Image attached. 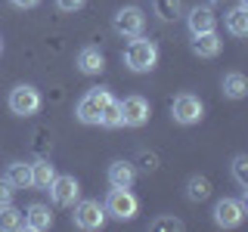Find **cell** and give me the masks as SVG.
<instances>
[{"label": "cell", "instance_id": "cell-2", "mask_svg": "<svg viewBox=\"0 0 248 232\" xmlns=\"http://www.w3.org/2000/svg\"><path fill=\"white\" fill-rule=\"evenodd\" d=\"M112 90L108 87H90L87 93H84L81 99H78L75 105V118L81 124H99V115H103V108L112 102Z\"/></svg>", "mask_w": 248, "mask_h": 232}, {"label": "cell", "instance_id": "cell-24", "mask_svg": "<svg viewBox=\"0 0 248 232\" xmlns=\"http://www.w3.org/2000/svg\"><path fill=\"white\" fill-rule=\"evenodd\" d=\"M230 167H232V180L245 189V186H248V155H236Z\"/></svg>", "mask_w": 248, "mask_h": 232}, {"label": "cell", "instance_id": "cell-5", "mask_svg": "<svg viewBox=\"0 0 248 232\" xmlns=\"http://www.w3.org/2000/svg\"><path fill=\"white\" fill-rule=\"evenodd\" d=\"M75 214H72V223L78 229H84V232H93V229H103V223H106V207L99 204V201H93V198H84V201H75Z\"/></svg>", "mask_w": 248, "mask_h": 232}, {"label": "cell", "instance_id": "cell-22", "mask_svg": "<svg viewBox=\"0 0 248 232\" xmlns=\"http://www.w3.org/2000/svg\"><path fill=\"white\" fill-rule=\"evenodd\" d=\"M208 195H211V180L202 176V174L189 176V183H186V198L189 201H205Z\"/></svg>", "mask_w": 248, "mask_h": 232}, {"label": "cell", "instance_id": "cell-7", "mask_svg": "<svg viewBox=\"0 0 248 232\" xmlns=\"http://www.w3.org/2000/svg\"><path fill=\"white\" fill-rule=\"evenodd\" d=\"M112 28H115V34H121V37H140L146 31V15H143L140 6H121V10L112 15Z\"/></svg>", "mask_w": 248, "mask_h": 232}, {"label": "cell", "instance_id": "cell-23", "mask_svg": "<svg viewBox=\"0 0 248 232\" xmlns=\"http://www.w3.org/2000/svg\"><path fill=\"white\" fill-rule=\"evenodd\" d=\"M99 127H108V130L121 127V105H118V99H112V102L103 108V115H99Z\"/></svg>", "mask_w": 248, "mask_h": 232}, {"label": "cell", "instance_id": "cell-3", "mask_svg": "<svg viewBox=\"0 0 248 232\" xmlns=\"http://www.w3.org/2000/svg\"><path fill=\"white\" fill-rule=\"evenodd\" d=\"M41 105H44L41 90L31 87V84H19V87L10 90V112L19 115V118H31V115H37Z\"/></svg>", "mask_w": 248, "mask_h": 232}, {"label": "cell", "instance_id": "cell-25", "mask_svg": "<svg viewBox=\"0 0 248 232\" xmlns=\"http://www.w3.org/2000/svg\"><path fill=\"white\" fill-rule=\"evenodd\" d=\"M180 229H183V220H177V217H158L152 223V232H180Z\"/></svg>", "mask_w": 248, "mask_h": 232}, {"label": "cell", "instance_id": "cell-13", "mask_svg": "<svg viewBox=\"0 0 248 232\" xmlns=\"http://www.w3.org/2000/svg\"><path fill=\"white\" fill-rule=\"evenodd\" d=\"M186 25H189V34H205V31L217 28V19H214L211 6H192L189 15H186Z\"/></svg>", "mask_w": 248, "mask_h": 232}, {"label": "cell", "instance_id": "cell-1", "mask_svg": "<svg viewBox=\"0 0 248 232\" xmlns=\"http://www.w3.org/2000/svg\"><path fill=\"white\" fill-rule=\"evenodd\" d=\"M121 59H124V65H127L130 72L146 74V72H152V68L158 65V46H155V41H146L143 34L130 37V44H127V50H124Z\"/></svg>", "mask_w": 248, "mask_h": 232}, {"label": "cell", "instance_id": "cell-27", "mask_svg": "<svg viewBox=\"0 0 248 232\" xmlns=\"http://www.w3.org/2000/svg\"><path fill=\"white\" fill-rule=\"evenodd\" d=\"M13 195H16L13 183L6 176H0V204H13Z\"/></svg>", "mask_w": 248, "mask_h": 232}, {"label": "cell", "instance_id": "cell-19", "mask_svg": "<svg viewBox=\"0 0 248 232\" xmlns=\"http://www.w3.org/2000/svg\"><path fill=\"white\" fill-rule=\"evenodd\" d=\"M53 176H56V170H53V164L46 158L31 164V186H34V189H46V186L53 183Z\"/></svg>", "mask_w": 248, "mask_h": 232}, {"label": "cell", "instance_id": "cell-17", "mask_svg": "<svg viewBox=\"0 0 248 232\" xmlns=\"http://www.w3.org/2000/svg\"><path fill=\"white\" fill-rule=\"evenodd\" d=\"M25 229V214L13 204H0V232H19Z\"/></svg>", "mask_w": 248, "mask_h": 232}, {"label": "cell", "instance_id": "cell-11", "mask_svg": "<svg viewBox=\"0 0 248 232\" xmlns=\"http://www.w3.org/2000/svg\"><path fill=\"white\" fill-rule=\"evenodd\" d=\"M220 46H223V41L217 37V31H205V34H192V41H189V50L196 53L199 59H214L217 53H220Z\"/></svg>", "mask_w": 248, "mask_h": 232}, {"label": "cell", "instance_id": "cell-30", "mask_svg": "<svg viewBox=\"0 0 248 232\" xmlns=\"http://www.w3.org/2000/svg\"><path fill=\"white\" fill-rule=\"evenodd\" d=\"M0 53H3V41H0Z\"/></svg>", "mask_w": 248, "mask_h": 232}, {"label": "cell", "instance_id": "cell-28", "mask_svg": "<svg viewBox=\"0 0 248 232\" xmlns=\"http://www.w3.org/2000/svg\"><path fill=\"white\" fill-rule=\"evenodd\" d=\"M84 3H87V0H56V6L62 13H75V10H81Z\"/></svg>", "mask_w": 248, "mask_h": 232}, {"label": "cell", "instance_id": "cell-6", "mask_svg": "<svg viewBox=\"0 0 248 232\" xmlns=\"http://www.w3.org/2000/svg\"><path fill=\"white\" fill-rule=\"evenodd\" d=\"M103 207H106V214L115 217V220H134L137 211H140V201H137V195L130 189H115L112 186V192H108Z\"/></svg>", "mask_w": 248, "mask_h": 232}, {"label": "cell", "instance_id": "cell-21", "mask_svg": "<svg viewBox=\"0 0 248 232\" xmlns=\"http://www.w3.org/2000/svg\"><path fill=\"white\" fill-rule=\"evenodd\" d=\"M152 13L158 15L161 22H174V19H180V13H183V0H152Z\"/></svg>", "mask_w": 248, "mask_h": 232}, {"label": "cell", "instance_id": "cell-8", "mask_svg": "<svg viewBox=\"0 0 248 232\" xmlns=\"http://www.w3.org/2000/svg\"><path fill=\"white\" fill-rule=\"evenodd\" d=\"M46 192H50L53 204H59V207H72L75 201L81 198V183H78L75 176L62 174V176H53V183L46 186Z\"/></svg>", "mask_w": 248, "mask_h": 232}, {"label": "cell", "instance_id": "cell-14", "mask_svg": "<svg viewBox=\"0 0 248 232\" xmlns=\"http://www.w3.org/2000/svg\"><path fill=\"white\" fill-rule=\"evenodd\" d=\"M78 72L81 74H99L106 68V56H103V50L99 46H84L81 53H78Z\"/></svg>", "mask_w": 248, "mask_h": 232}, {"label": "cell", "instance_id": "cell-20", "mask_svg": "<svg viewBox=\"0 0 248 232\" xmlns=\"http://www.w3.org/2000/svg\"><path fill=\"white\" fill-rule=\"evenodd\" d=\"M6 180L13 183V189H28L31 186V164H25V161H13V164L6 167Z\"/></svg>", "mask_w": 248, "mask_h": 232}, {"label": "cell", "instance_id": "cell-10", "mask_svg": "<svg viewBox=\"0 0 248 232\" xmlns=\"http://www.w3.org/2000/svg\"><path fill=\"white\" fill-rule=\"evenodd\" d=\"M245 220V201L239 198H220L214 204V223L220 229H236Z\"/></svg>", "mask_w": 248, "mask_h": 232}, {"label": "cell", "instance_id": "cell-18", "mask_svg": "<svg viewBox=\"0 0 248 232\" xmlns=\"http://www.w3.org/2000/svg\"><path fill=\"white\" fill-rule=\"evenodd\" d=\"M223 25H227V31L232 37H245L248 34V10H245V6L230 10L227 15H223Z\"/></svg>", "mask_w": 248, "mask_h": 232}, {"label": "cell", "instance_id": "cell-12", "mask_svg": "<svg viewBox=\"0 0 248 232\" xmlns=\"http://www.w3.org/2000/svg\"><path fill=\"white\" fill-rule=\"evenodd\" d=\"M106 176H108V186H115V189H130L137 180V167L130 161H112Z\"/></svg>", "mask_w": 248, "mask_h": 232}, {"label": "cell", "instance_id": "cell-15", "mask_svg": "<svg viewBox=\"0 0 248 232\" xmlns=\"http://www.w3.org/2000/svg\"><path fill=\"white\" fill-rule=\"evenodd\" d=\"M22 214H25V229H31V232H44V229L53 226V214L46 204H31Z\"/></svg>", "mask_w": 248, "mask_h": 232}, {"label": "cell", "instance_id": "cell-4", "mask_svg": "<svg viewBox=\"0 0 248 232\" xmlns=\"http://www.w3.org/2000/svg\"><path fill=\"white\" fill-rule=\"evenodd\" d=\"M170 118L177 124H183V127H192V124H199L205 118V105H202V99L192 96V93H180V96H174V102H170Z\"/></svg>", "mask_w": 248, "mask_h": 232}, {"label": "cell", "instance_id": "cell-16", "mask_svg": "<svg viewBox=\"0 0 248 232\" xmlns=\"http://www.w3.org/2000/svg\"><path fill=\"white\" fill-rule=\"evenodd\" d=\"M220 87H223V96L227 99H245L248 96V81H245L242 72H227Z\"/></svg>", "mask_w": 248, "mask_h": 232}, {"label": "cell", "instance_id": "cell-9", "mask_svg": "<svg viewBox=\"0 0 248 232\" xmlns=\"http://www.w3.org/2000/svg\"><path fill=\"white\" fill-rule=\"evenodd\" d=\"M121 105V127H143L152 115V105L146 96H127Z\"/></svg>", "mask_w": 248, "mask_h": 232}, {"label": "cell", "instance_id": "cell-26", "mask_svg": "<svg viewBox=\"0 0 248 232\" xmlns=\"http://www.w3.org/2000/svg\"><path fill=\"white\" fill-rule=\"evenodd\" d=\"M137 164H140L143 174H152V170H158V155H155V152H140Z\"/></svg>", "mask_w": 248, "mask_h": 232}, {"label": "cell", "instance_id": "cell-29", "mask_svg": "<svg viewBox=\"0 0 248 232\" xmlns=\"http://www.w3.org/2000/svg\"><path fill=\"white\" fill-rule=\"evenodd\" d=\"M10 3L16 6V10H31V6H37L41 0H10Z\"/></svg>", "mask_w": 248, "mask_h": 232}]
</instances>
